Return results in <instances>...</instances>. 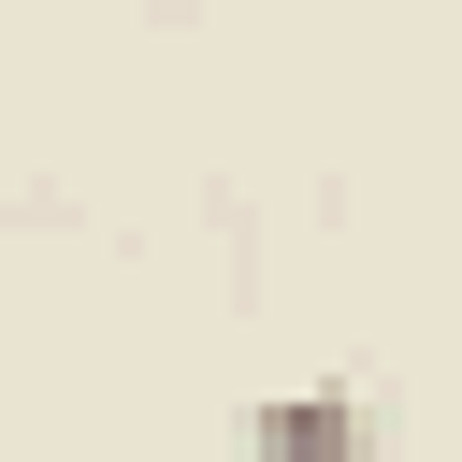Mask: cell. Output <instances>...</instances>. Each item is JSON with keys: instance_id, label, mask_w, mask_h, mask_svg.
Returning a JSON list of instances; mask_svg holds the SVG:
<instances>
[{"instance_id": "cell-1", "label": "cell", "mask_w": 462, "mask_h": 462, "mask_svg": "<svg viewBox=\"0 0 462 462\" xmlns=\"http://www.w3.org/2000/svg\"><path fill=\"white\" fill-rule=\"evenodd\" d=\"M390 433H375V404L346 390V375H303V390H274L260 419H245V462H375Z\"/></svg>"}]
</instances>
